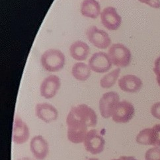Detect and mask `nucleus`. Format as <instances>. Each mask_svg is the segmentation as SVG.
<instances>
[{"mask_svg": "<svg viewBox=\"0 0 160 160\" xmlns=\"http://www.w3.org/2000/svg\"><path fill=\"white\" fill-rule=\"evenodd\" d=\"M97 120L95 110L87 104L71 108L66 119L67 139L73 144L83 143L89 128L95 127Z\"/></svg>", "mask_w": 160, "mask_h": 160, "instance_id": "1", "label": "nucleus"}, {"mask_svg": "<svg viewBox=\"0 0 160 160\" xmlns=\"http://www.w3.org/2000/svg\"><path fill=\"white\" fill-rule=\"evenodd\" d=\"M40 63L45 71L51 72H58L64 68L66 57L64 53L58 49H48L42 54Z\"/></svg>", "mask_w": 160, "mask_h": 160, "instance_id": "2", "label": "nucleus"}, {"mask_svg": "<svg viewBox=\"0 0 160 160\" xmlns=\"http://www.w3.org/2000/svg\"><path fill=\"white\" fill-rule=\"evenodd\" d=\"M108 55L112 64L117 68H125L131 64L132 53L131 50L124 44L115 43L110 46Z\"/></svg>", "mask_w": 160, "mask_h": 160, "instance_id": "3", "label": "nucleus"}, {"mask_svg": "<svg viewBox=\"0 0 160 160\" xmlns=\"http://www.w3.org/2000/svg\"><path fill=\"white\" fill-rule=\"evenodd\" d=\"M86 37L92 45L100 50H105L111 46L112 41L109 34L96 26H91L87 29Z\"/></svg>", "mask_w": 160, "mask_h": 160, "instance_id": "4", "label": "nucleus"}, {"mask_svg": "<svg viewBox=\"0 0 160 160\" xmlns=\"http://www.w3.org/2000/svg\"><path fill=\"white\" fill-rule=\"evenodd\" d=\"M83 145L85 150L91 154L97 155L104 151L105 140L99 131L95 128H91L86 135Z\"/></svg>", "mask_w": 160, "mask_h": 160, "instance_id": "5", "label": "nucleus"}, {"mask_svg": "<svg viewBox=\"0 0 160 160\" xmlns=\"http://www.w3.org/2000/svg\"><path fill=\"white\" fill-rule=\"evenodd\" d=\"M135 108L128 101H120L116 104L113 112L111 118L116 123H127L134 118Z\"/></svg>", "mask_w": 160, "mask_h": 160, "instance_id": "6", "label": "nucleus"}, {"mask_svg": "<svg viewBox=\"0 0 160 160\" xmlns=\"http://www.w3.org/2000/svg\"><path fill=\"white\" fill-rule=\"evenodd\" d=\"M120 102V96L116 92H108L103 94L99 100V108L101 115L104 119L110 118L114 109Z\"/></svg>", "mask_w": 160, "mask_h": 160, "instance_id": "7", "label": "nucleus"}, {"mask_svg": "<svg viewBox=\"0 0 160 160\" xmlns=\"http://www.w3.org/2000/svg\"><path fill=\"white\" fill-rule=\"evenodd\" d=\"M101 21L103 27L110 31L117 30L122 24V17L119 14L116 8L109 6L101 11Z\"/></svg>", "mask_w": 160, "mask_h": 160, "instance_id": "8", "label": "nucleus"}, {"mask_svg": "<svg viewBox=\"0 0 160 160\" xmlns=\"http://www.w3.org/2000/svg\"><path fill=\"white\" fill-rule=\"evenodd\" d=\"M88 65L92 71L100 74L107 72L113 65L108 53L103 52H98L91 55Z\"/></svg>", "mask_w": 160, "mask_h": 160, "instance_id": "9", "label": "nucleus"}, {"mask_svg": "<svg viewBox=\"0 0 160 160\" xmlns=\"http://www.w3.org/2000/svg\"><path fill=\"white\" fill-rule=\"evenodd\" d=\"M61 87V81L56 75H50L46 77L40 86V94L45 99L50 100L57 94Z\"/></svg>", "mask_w": 160, "mask_h": 160, "instance_id": "10", "label": "nucleus"}, {"mask_svg": "<svg viewBox=\"0 0 160 160\" xmlns=\"http://www.w3.org/2000/svg\"><path fill=\"white\" fill-rule=\"evenodd\" d=\"M30 137V130L28 125L19 117L14 120L12 132V140L18 145L26 143Z\"/></svg>", "mask_w": 160, "mask_h": 160, "instance_id": "11", "label": "nucleus"}, {"mask_svg": "<svg viewBox=\"0 0 160 160\" xmlns=\"http://www.w3.org/2000/svg\"><path fill=\"white\" fill-rule=\"evenodd\" d=\"M30 150L36 160H44L48 155L49 144L42 135H36L30 140Z\"/></svg>", "mask_w": 160, "mask_h": 160, "instance_id": "12", "label": "nucleus"}, {"mask_svg": "<svg viewBox=\"0 0 160 160\" xmlns=\"http://www.w3.org/2000/svg\"><path fill=\"white\" fill-rule=\"evenodd\" d=\"M35 114L38 119L46 123L56 121L58 118L57 109L52 104L46 102L39 103L35 106Z\"/></svg>", "mask_w": 160, "mask_h": 160, "instance_id": "13", "label": "nucleus"}, {"mask_svg": "<svg viewBox=\"0 0 160 160\" xmlns=\"http://www.w3.org/2000/svg\"><path fill=\"white\" fill-rule=\"evenodd\" d=\"M118 85L120 89L123 92L127 93H136L142 87L143 82L136 75H126L119 79Z\"/></svg>", "mask_w": 160, "mask_h": 160, "instance_id": "14", "label": "nucleus"}, {"mask_svg": "<svg viewBox=\"0 0 160 160\" xmlns=\"http://www.w3.org/2000/svg\"><path fill=\"white\" fill-rule=\"evenodd\" d=\"M70 56L76 61L82 62L88 59L90 53L89 45L82 40L75 41L71 44L70 49Z\"/></svg>", "mask_w": 160, "mask_h": 160, "instance_id": "15", "label": "nucleus"}, {"mask_svg": "<svg viewBox=\"0 0 160 160\" xmlns=\"http://www.w3.org/2000/svg\"><path fill=\"white\" fill-rule=\"evenodd\" d=\"M80 13L85 17L95 19L101 15V5L97 0H83L80 5Z\"/></svg>", "mask_w": 160, "mask_h": 160, "instance_id": "16", "label": "nucleus"}, {"mask_svg": "<svg viewBox=\"0 0 160 160\" xmlns=\"http://www.w3.org/2000/svg\"><path fill=\"white\" fill-rule=\"evenodd\" d=\"M91 71L89 65L83 62H77L72 66V75L77 81L85 82L90 77Z\"/></svg>", "mask_w": 160, "mask_h": 160, "instance_id": "17", "label": "nucleus"}, {"mask_svg": "<svg viewBox=\"0 0 160 160\" xmlns=\"http://www.w3.org/2000/svg\"><path fill=\"white\" fill-rule=\"evenodd\" d=\"M120 75V69L116 68L111 71L107 72L100 80L101 87L104 89H109L113 87L119 81Z\"/></svg>", "mask_w": 160, "mask_h": 160, "instance_id": "18", "label": "nucleus"}, {"mask_svg": "<svg viewBox=\"0 0 160 160\" xmlns=\"http://www.w3.org/2000/svg\"><path fill=\"white\" fill-rule=\"evenodd\" d=\"M136 142L140 145L152 146V129L147 128L141 130L136 136Z\"/></svg>", "mask_w": 160, "mask_h": 160, "instance_id": "19", "label": "nucleus"}, {"mask_svg": "<svg viewBox=\"0 0 160 160\" xmlns=\"http://www.w3.org/2000/svg\"><path fill=\"white\" fill-rule=\"evenodd\" d=\"M145 160H160V148L153 147L145 153Z\"/></svg>", "mask_w": 160, "mask_h": 160, "instance_id": "20", "label": "nucleus"}, {"mask_svg": "<svg viewBox=\"0 0 160 160\" xmlns=\"http://www.w3.org/2000/svg\"><path fill=\"white\" fill-rule=\"evenodd\" d=\"M152 146L160 148V123L156 124L152 128Z\"/></svg>", "mask_w": 160, "mask_h": 160, "instance_id": "21", "label": "nucleus"}, {"mask_svg": "<svg viewBox=\"0 0 160 160\" xmlns=\"http://www.w3.org/2000/svg\"><path fill=\"white\" fill-rule=\"evenodd\" d=\"M153 71L156 76V81L160 87V56L156 59Z\"/></svg>", "mask_w": 160, "mask_h": 160, "instance_id": "22", "label": "nucleus"}, {"mask_svg": "<svg viewBox=\"0 0 160 160\" xmlns=\"http://www.w3.org/2000/svg\"><path fill=\"white\" fill-rule=\"evenodd\" d=\"M150 112L153 117L160 120V102L153 104L151 107Z\"/></svg>", "mask_w": 160, "mask_h": 160, "instance_id": "23", "label": "nucleus"}, {"mask_svg": "<svg viewBox=\"0 0 160 160\" xmlns=\"http://www.w3.org/2000/svg\"><path fill=\"white\" fill-rule=\"evenodd\" d=\"M138 1L154 9L160 8V0H138Z\"/></svg>", "mask_w": 160, "mask_h": 160, "instance_id": "24", "label": "nucleus"}, {"mask_svg": "<svg viewBox=\"0 0 160 160\" xmlns=\"http://www.w3.org/2000/svg\"><path fill=\"white\" fill-rule=\"evenodd\" d=\"M117 160H138L133 156H122L117 159Z\"/></svg>", "mask_w": 160, "mask_h": 160, "instance_id": "25", "label": "nucleus"}, {"mask_svg": "<svg viewBox=\"0 0 160 160\" xmlns=\"http://www.w3.org/2000/svg\"><path fill=\"white\" fill-rule=\"evenodd\" d=\"M17 160H34V159L30 158H28V157H24V158H19V159H17Z\"/></svg>", "mask_w": 160, "mask_h": 160, "instance_id": "26", "label": "nucleus"}, {"mask_svg": "<svg viewBox=\"0 0 160 160\" xmlns=\"http://www.w3.org/2000/svg\"><path fill=\"white\" fill-rule=\"evenodd\" d=\"M86 160H99V159H97V158H89V159H86Z\"/></svg>", "mask_w": 160, "mask_h": 160, "instance_id": "27", "label": "nucleus"}, {"mask_svg": "<svg viewBox=\"0 0 160 160\" xmlns=\"http://www.w3.org/2000/svg\"><path fill=\"white\" fill-rule=\"evenodd\" d=\"M112 160H117V159H112Z\"/></svg>", "mask_w": 160, "mask_h": 160, "instance_id": "28", "label": "nucleus"}]
</instances>
